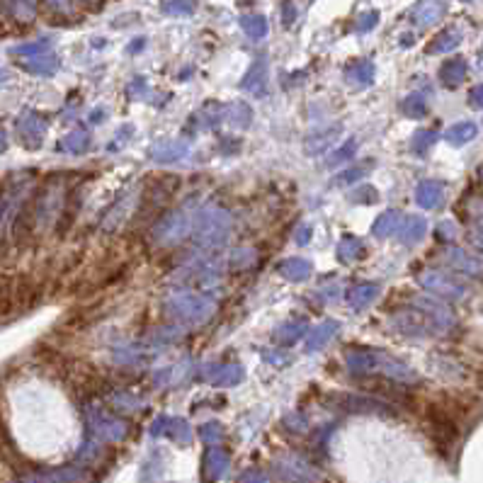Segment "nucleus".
Masks as SVG:
<instances>
[{
    "label": "nucleus",
    "instance_id": "obj_1",
    "mask_svg": "<svg viewBox=\"0 0 483 483\" xmlns=\"http://www.w3.org/2000/svg\"><path fill=\"white\" fill-rule=\"evenodd\" d=\"M345 364L354 377H384L391 379L396 384H411L415 382V372L411 367H406L401 359L391 357L387 352L369 350H350L345 354Z\"/></svg>",
    "mask_w": 483,
    "mask_h": 483
},
{
    "label": "nucleus",
    "instance_id": "obj_2",
    "mask_svg": "<svg viewBox=\"0 0 483 483\" xmlns=\"http://www.w3.org/2000/svg\"><path fill=\"white\" fill-rule=\"evenodd\" d=\"M216 314V299L197 292H182L165 302V316L180 326H199Z\"/></svg>",
    "mask_w": 483,
    "mask_h": 483
},
{
    "label": "nucleus",
    "instance_id": "obj_3",
    "mask_svg": "<svg viewBox=\"0 0 483 483\" xmlns=\"http://www.w3.org/2000/svg\"><path fill=\"white\" fill-rule=\"evenodd\" d=\"M231 236V216L219 206H204L194 219V243L201 250H221Z\"/></svg>",
    "mask_w": 483,
    "mask_h": 483
},
{
    "label": "nucleus",
    "instance_id": "obj_4",
    "mask_svg": "<svg viewBox=\"0 0 483 483\" xmlns=\"http://www.w3.org/2000/svg\"><path fill=\"white\" fill-rule=\"evenodd\" d=\"M272 479L274 483H326L319 469H314L309 462L294 454L279 457L272 464Z\"/></svg>",
    "mask_w": 483,
    "mask_h": 483
},
{
    "label": "nucleus",
    "instance_id": "obj_5",
    "mask_svg": "<svg viewBox=\"0 0 483 483\" xmlns=\"http://www.w3.org/2000/svg\"><path fill=\"white\" fill-rule=\"evenodd\" d=\"M189 226H192L189 214L182 209H173L163 214L156 221L154 231H151V241L158 243V246H173V243H180L189 234Z\"/></svg>",
    "mask_w": 483,
    "mask_h": 483
},
{
    "label": "nucleus",
    "instance_id": "obj_6",
    "mask_svg": "<svg viewBox=\"0 0 483 483\" xmlns=\"http://www.w3.org/2000/svg\"><path fill=\"white\" fill-rule=\"evenodd\" d=\"M88 425H90V432H93L97 439H105V442H121V439L129 435L126 420L117 418V415H109L107 411H102V408H90Z\"/></svg>",
    "mask_w": 483,
    "mask_h": 483
},
{
    "label": "nucleus",
    "instance_id": "obj_7",
    "mask_svg": "<svg viewBox=\"0 0 483 483\" xmlns=\"http://www.w3.org/2000/svg\"><path fill=\"white\" fill-rule=\"evenodd\" d=\"M17 134H20V141L27 146V149L36 151L46 136V119L41 117L39 112L24 109L20 117H17Z\"/></svg>",
    "mask_w": 483,
    "mask_h": 483
},
{
    "label": "nucleus",
    "instance_id": "obj_8",
    "mask_svg": "<svg viewBox=\"0 0 483 483\" xmlns=\"http://www.w3.org/2000/svg\"><path fill=\"white\" fill-rule=\"evenodd\" d=\"M201 377H204V382L214 384V387H236V384L243 382L246 369L238 362H214L201 369Z\"/></svg>",
    "mask_w": 483,
    "mask_h": 483
},
{
    "label": "nucleus",
    "instance_id": "obj_9",
    "mask_svg": "<svg viewBox=\"0 0 483 483\" xmlns=\"http://www.w3.org/2000/svg\"><path fill=\"white\" fill-rule=\"evenodd\" d=\"M151 435L154 437H168L177 444H187L192 439V427L185 418H168V415H161V418L154 420L151 425Z\"/></svg>",
    "mask_w": 483,
    "mask_h": 483
},
{
    "label": "nucleus",
    "instance_id": "obj_10",
    "mask_svg": "<svg viewBox=\"0 0 483 483\" xmlns=\"http://www.w3.org/2000/svg\"><path fill=\"white\" fill-rule=\"evenodd\" d=\"M229 469V454L226 449L216 447V444H209V449L204 452V459H201V479L206 483L219 481Z\"/></svg>",
    "mask_w": 483,
    "mask_h": 483
},
{
    "label": "nucleus",
    "instance_id": "obj_11",
    "mask_svg": "<svg viewBox=\"0 0 483 483\" xmlns=\"http://www.w3.org/2000/svg\"><path fill=\"white\" fill-rule=\"evenodd\" d=\"M189 154V146L182 139H168V141H158L154 149H151V161L168 165V163H177L182 161Z\"/></svg>",
    "mask_w": 483,
    "mask_h": 483
},
{
    "label": "nucleus",
    "instance_id": "obj_12",
    "mask_svg": "<svg viewBox=\"0 0 483 483\" xmlns=\"http://www.w3.org/2000/svg\"><path fill=\"white\" fill-rule=\"evenodd\" d=\"M379 294H382V284L377 282H357L345 292V302L352 309H367L369 304H374Z\"/></svg>",
    "mask_w": 483,
    "mask_h": 483
},
{
    "label": "nucleus",
    "instance_id": "obj_13",
    "mask_svg": "<svg viewBox=\"0 0 483 483\" xmlns=\"http://www.w3.org/2000/svg\"><path fill=\"white\" fill-rule=\"evenodd\" d=\"M194 374V364L189 359H182L173 367H165V369H158L154 374V384L156 387H173V384H182L187 379H192Z\"/></svg>",
    "mask_w": 483,
    "mask_h": 483
},
{
    "label": "nucleus",
    "instance_id": "obj_14",
    "mask_svg": "<svg viewBox=\"0 0 483 483\" xmlns=\"http://www.w3.org/2000/svg\"><path fill=\"white\" fill-rule=\"evenodd\" d=\"M134 206H136V192L124 194L119 201H114V206H109L107 216L102 219V229H107V231L119 229V226L124 224L126 219H129V214H131Z\"/></svg>",
    "mask_w": 483,
    "mask_h": 483
},
{
    "label": "nucleus",
    "instance_id": "obj_15",
    "mask_svg": "<svg viewBox=\"0 0 483 483\" xmlns=\"http://www.w3.org/2000/svg\"><path fill=\"white\" fill-rule=\"evenodd\" d=\"M335 399H338L335 406L347 413H387V406L374 399H362V396H350V394H342V396L338 394Z\"/></svg>",
    "mask_w": 483,
    "mask_h": 483
},
{
    "label": "nucleus",
    "instance_id": "obj_16",
    "mask_svg": "<svg viewBox=\"0 0 483 483\" xmlns=\"http://www.w3.org/2000/svg\"><path fill=\"white\" fill-rule=\"evenodd\" d=\"M265 85H267V61L258 59V61H253L250 69L246 71V76H243V81H241V88L253 95H262Z\"/></svg>",
    "mask_w": 483,
    "mask_h": 483
},
{
    "label": "nucleus",
    "instance_id": "obj_17",
    "mask_svg": "<svg viewBox=\"0 0 483 483\" xmlns=\"http://www.w3.org/2000/svg\"><path fill=\"white\" fill-rule=\"evenodd\" d=\"M338 330H340V323L338 321H323V323H319L311 333L307 335V352H316V350H321V347H326L330 340L338 335Z\"/></svg>",
    "mask_w": 483,
    "mask_h": 483
},
{
    "label": "nucleus",
    "instance_id": "obj_18",
    "mask_svg": "<svg viewBox=\"0 0 483 483\" xmlns=\"http://www.w3.org/2000/svg\"><path fill=\"white\" fill-rule=\"evenodd\" d=\"M389 323L403 335H423L427 330L423 316H415L411 311H399V314L391 316Z\"/></svg>",
    "mask_w": 483,
    "mask_h": 483
},
{
    "label": "nucleus",
    "instance_id": "obj_19",
    "mask_svg": "<svg viewBox=\"0 0 483 483\" xmlns=\"http://www.w3.org/2000/svg\"><path fill=\"white\" fill-rule=\"evenodd\" d=\"M345 78L352 85H357V88H367V85H372V81H374V64H372L369 59L352 61L345 69Z\"/></svg>",
    "mask_w": 483,
    "mask_h": 483
},
{
    "label": "nucleus",
    "instance_id": "obj_20",
    "mask_svg": "<svg viewBox=\"0 0 483 483\" xmlns=\"http://www.w3.org/2000/svg\"><path fill=\"white\" fill-rule=\"evenodd\" d=\"M182 279H185V282L211 284L219 279V267L214 265V262H192V265L182 270Z\"/></svg>",
    "mask_w": 483,
    "mask_h": 483
},
{
    "label": "nucleus",
    "instance_id": "obj_21",
    "mask_svg": "<svg viewBox=\"0 0 483 483\" xmlns=\"http://www.w3.org/2000/svg\"><path fill=\"white\" fill-rule=\"evenodd\" d=\"M90 144H93V139H90L88 129H73L56 144V149L61 154H85L90 149Z\"/></svg>",
    "mask_w": 483,
    "mask_h": 483
},
{
    "label": "nucleus",
    "instance_id": "obj_22",
    "mask_svg": "<svg viewBox=\"0 0 483 483\" xmlns=\"http://www.w3.org/2000/svg\"><path fill=\"white\" fill-rule=\"evenodd\" d=\"M311 272H314V265L307 258H287L279 265V274L289 282H304L311 277Z\"/></svg>",
    "mask_w": 483,
    "mask_h": 483
},
{
    "label": "nucleus",
    "instance_id": "obj_23",
    "mask_svg": "<svg viewBox=\"0 0 483 483\" xmlns=\"http://www.w3.org/2000/svg\"><path fill=\"white\" fill-rule=\"evenodd\" d=\"M304 333H307V321H289V323H282V326L274 328L272 340L277 342L279 347L294 345V342L304 338Z\"/></svg>",
    "mask_w": 483,
    "mask_h": 483
},
{
    "label": "nucleus",
    "instance_id": "obj_24",
    "mask_svg": "<svg viewBox=\"0 0 483 483\" xmlns=\"http://www.w3.org/2000/svg\"><path fill=\"white\" fill-rule=\"evenodd\" d=\"M24 69L34 73V76H51V73L59 71V56L51 51L36 54V56H29L24 61Z\"/></svg>",
    "mask_w": 483,
    "mask_h": 483
},
{
    "label": "nucleus",
    "instance_id": "obj_25",
    "mask_svg": "<svg viewBox=\"0 0 483 483\" xmlns=\"http://www.w3.org/2000/svg\"><path fill=\"white\" fill-rule=\"evenodd\" d=\"M224 121L234 129H246L253 121V109L246 102H231L229 107H224Z\"/></svg>",
    "mask_w": 483,
    "mask_h": 483
},
{
    "label": "nucleus",
    "instance_id": "obj_26",
    "mask_svg": "<svg viewBox=\"0 0 483 483\" xmlns=\"http://www.w3.org/2000/svg\"><path fill=\"white\" fill-rule=\"evenodd\" d=\"M364 255V243L357 236H342L338 243V258L342 262H354Z\"/></svg>",
    "mask_w": 483,
    "mask_h": 483
},
{
    "label": "nucleus",
    "instance_id": "obj_27",
    "mask_svg": "<svg viewBox=\"0 0 483 483\" xmlns=\"http://www.w3.org/2000/svg\"><path fill=\"white\" fill-rule=\"evenodd\" d=\"M241 29L250 36V39H262V36H267V20H265V15H258V12L243 15L241 17Z\"/></svg>",
    "mask_w": 483,
    "mask_h": 483
},
{
    "label": "nucleus",
    "instance_id": "obj_28",
    "mask_svg": "<svg viewBox=\"0 0 483 483\" xmlns=\"http://www.w3.org/2000/svg\"><path fill=\"white\" fill-rule=\"evenodd\" d=\"M335 141H338V126L328 129V134H314V136L307 139V154L311 156L323 154V151H328Z\"/></svg>",
    "mask_w": 483,
    "mask_h": 483
},
{
    "label": "nucleus",
    "instance_id": "obj_29",
    "mask_svg": "<svg viewBox=\"0 0 483 483\" xmlns=\"http://www.w3.org/2000/svg\"><path fill=\"white\" fill-rule=\"evenodd\" d=\"M401 226V216L399 211H384L382 216L374 221V229H372V234H374L377 238H387L391 236L394 231H399Z\"/></svg>",
    "mask_w": 483,
    "mask_h": 483
},
{
    "label": "nucleus",
    "instance_id": "obj_30",
    "mask_svg": "<svg viewBox=\"0 0 483 483\" xmlns=\"http://www.w3.org/2000/svg\"><path fill=\"white\" fill-rule=\"evenodd\" d=\"M423 234H425V221H423V219H418V216H408L406 224H403L401 229H399V236H401L403 243L420 241V238H423Z\"/></svg>",
    "mask_w": 483,
    "mask_h": 483
},
{
    "label": "nucleus",
    "instance_id": "obj_31",
    "mask_svg": "<svg viewBox=\"0 0 483 483\" xmlns=\"http://www.w3.org/2000/svg\"><path fill=\"white\" fill-rule=\"evenodd\" d=\"M354 154H357V139H347L345 144L338 146V149H335L333 154L328 156L326 165H330V168H335V165H340V163H347Z\"/></svg>",
    "mask_w": 483,
    "mask_h": 483
},
{
    "label": "nucleus",
    "instance_id": "obj_32",
    "mask_svg": "<svg viewBox=\"0 0 483 483\" xmlns=\"http://www.w3.org/2000/svg\"><path fill=\"white\" fill-rule=\"evenodd\" d=\"M194 10H197V0H165L163 3V12L173 17L192 15Z\"/></svg>",
    "mask_w": 483,
    "mask_h": 483
},
{
    "label": "nucleus",
    "instance_id": "obj_33",
    "mask_svg": "<svg viewBox=\"0 0 483 483\" xmlns=\"http://www.w3.org/2000/svg\"><path fill=\"white\" fill-rule=\"evenodd\" d=\"M347 199L354 201V204L364 206V204H374V201L379 199V194H377V189L372 185H354L350 189V194H347Z\"/></svg>",
    "mask_w": 483,
    "mask_h": 483
},
{
    "label": "nucleus",
    "instance_id": "obj_34",
    "mask_svg": "<svg viewBox=\"0 0 483 483\" xmlns=\"http://www.w3.org/2000/svg\"><path fill=\"white\" fill-rule=\"evenodd\" d=\"M420 282H423L427 289H432V292H439V294H452L454 297L457 294V287H452V282H447L444 277H439V274H423L420 277Z\"/></svg>",
    "mask_w": 483,
    "mask_h": 483
},
{
    "label": "nucleus",
    "instance_id": "obj_35",
    "mask_svg": "<svg viewBox=\"0 0 483 483\" xmlns=\"http://www.w3.org/2000/svg\"><path fill=\"white\" fill-rule=\"evenodd\" d=\"M199 437L204 439L206 444H219L224 439V425L216 423V420H209L199 427Z\"/></svg>",
    "mask_w": 483,
    "mask_h": 483
},
{
    "label": "nucleus",
    "instance_id": "obj_36",
    "mask_svg": "<svg viewBox=\"0 0 483 483\" xmlns=\"http://www.w3.org/2000/svg\"><path fill=\"white\" fill-rule=\"evenodd\" d=\"M369 173V168H364V165H354V168H347L345 173H340L338 177H335V185H354V182H359L362 177Z\"/></svg>",
    "mask_w": 483,
    "mask_h": 483
},
{
    "label": "nucleus",
    "instance_id": "obj_37",
    "mask_svg": "<svg viewBox=\"0 0 483 483\" xmlns=\"http://www.w3.org/2000/svg\"><path fill=\"white\" fill-rule=\"evenodd\" d=\"M437 199H439V187L435 182H423V185L418 187V201L423 206H432Z\"/></svg>",
    "mask_w": 483,
    "mask_h": 483
},
{
    "label": "nucleus",
    "instance_id": "obj_38",
    "mask_svg": "<svg viewBox=\"0 0 483 483\" xmlns=\"http://www.w3.org/2000/svg\"><path fill=\"white\" fill-rule=\"evenodd\" d=\"M44 51H49V41H32V44H20V46H15L12 49V54H17V56H36V54H44Z\"/></svg>",
    "mask_w": 483,
    "mask_h": 483
},
{
    "label": "nucleus",
    "instance_id": "obj_39",
    "mask_svg": "<svg viewBox=\"0 0 483 483\" xmlns=\"http://www.w3.org/2000/svg\"><path fill=\"white\" fill-rule=\"evenodd\" d=\"M112 406L119 408V411L134 413V411H139V408H141V401L134 399V396H129V394H114L112 396Z\"/></svg>",
    "mask_w": 483,
    "mask_h": 483
},
{
    "label": "nucleus",
    "instance_id": "obj_40",
    "mask_svg": "<svg viewBox=\"0 0 483 483\" xmlns=\"http://www.w3.org/2000/svg\"><path fill=\"white\" fill-rule=\"evenodd\" d=\"M258 260V253H255L253 248H241L234 253V258H231V265L236 267H250L253 262Z\"/></svg>",
    "mask_w": 483,
    "mask_h": 483
},
{
    "label": "nucleus",
    "instance_id": "obj_41",
    "mask_svg": "<svg viewBox=\"0 0 483 483\" xmlns=\"http://www.w3.org/2000/svg\"><path fill=\"white\" fill-rule=\"evenodd\" d=\"M12 12L22 20H32L34 17V0H10Z\"/></svg>",
    "mask_w": 483,
    "mask_h": 483
},
{
    "label": "nucleus",
    "instance_id": "obj_42",
    "mask_svg": "<svg viewBox=\"0 0 483 483\" xmlns=\"http://www.w3.org/2000/svg\"><path fill=\"white\" fill-rule=\"evenodd\" d=\"M403 109H406L411 117H418V114L425 112V105H423V100H420L418 95H411L408 100H403Z\"/></svg>",
    "mask_w": 483,
    "mask_h": 483
},
{
    "label": "nucleus",
    "instance_id": "obj_43",
    "mask_svg": "<svg viewBox=\"0 0 483 483\" xmlns=\"http://www.w3.org/2000/svg\"><path fill=\"white\" fill-rule=\"evenodd\" d=\"M238 483H267V476L265 472H260V469H248V472L241 474Z\"/></svg>",
    "mask_w": 483,
    "mask_h": 483
},
{
    "label": "nucleus",
    "instance_id": "obj_44",
    "mask_svg": "<svg viewBox=\"0 0 483 483\" xmlns=\"http://www.w3.org/2000/svg\"><path fill=\"white\" fill-rule=\"evenodd\" d=\"M262 357H265V362H270V364H289V354L284 350H265Z\"/></svg>",
    "mask_w": 483,
    "mask_h": 483
},
{
    "label": "nucleus",
    "instance_id": "obj_45",
    "mask_svg": "<svg viewBox=\"0 0 483 483\" xmlns=\"http://www.w3.org/2000/svg\"><path fill=\"white\" fill-rule=\"evenodd\" d=\"M437 15H439V8H437V5H423V8L418 10V22H420V24H430Z\"/></svg>",
    "mask_w": 483,
    "mask_h": 483
},
{
    "label": "nucleus",
    "instance_id": "obj_46",
    "mask_svg": "<svg viewBox=\"0 0 483 483\" xmlns=\"http://www.w3.org/2000/svg\"><path fill=\"white\" fill-rule=\"evenodd\" d=\"M284 425L289 427V430H294V432H302V430H307V418H302L299 413H289L284 418Z\"/></svg>",
    "mask_w": 483,
    "mask_h": 483
},
{
    "label": "nucleus",
    "instance_id": "obj_47",
    "mask_svg": "<svg viewBox=\"0 0 483 483\" xmlns=\"http://www.w3.org/2000/svg\"><path fill=\"white\" fill-rule=\"evenodd\" d=\"M377 22H379L377 12H364V15L359 17V22H357V29H359V32H369V29H374Z\"/></svg>",
    "mask_w": 483,
    "mask_h": 483
},
{
    "label": "nucleus",
    "instance_id": "obj_48",
    "mask_svg": "<svg viewBox=\"0 0 483 483\" xmlns=\"http://www.w3.org/2000/svg\"><path fill=\"white\" fill-rule=\"evenodd\" d=\"M297 20V5L292 3V0H284L282 3V22L289 27V24H294Z\"/></svg>",
    "mask_w": 483,
    "mask_h": 483
},
{
    "label": "nucleus",
    "instance_id": "obj_49",
    "mask_svg": "<svg viewBox=\"0 0 483 483\" xmlns=\"http://www.w3.org/2000/svg\"><path fill=\"white\" fill-rule=\"evenodd\" d=\"M472 134H474L472 124H467V126H454V129L449 131V139H452V141H464V139L472 136Z\"/></svg>",
    "mask_w": 483,
    "mask_h": 483
},
{
    "label": "nucleus",
    "instance_id": "obj_50",
    "mask_svg": "<svg viewBox=\"0 0 483 483\" xmlns=\"http://www.w3.org/2000/svg\"><path fill=\"white\" fill-rule=\"evenodd\" d=\"M294 238H297V243H299V246H307V243L311 241V226L304 224L302 229L297 231V236H294Z\"/></svg>",
    "mask_w": 483,
    "mask_h": 483
},
{
    "label": "nucleus",
    "instance_id": "obj_51",
    "mask_svg": "<svg viewBox=\"0 0 483 483\" xmlns=\"http://www.w3.org/2000/svg\"><path fill=\"white\" fill-rule=\"evenodd\" d=\"M46 3L59 12H71V0H46Z\"/></svg>",
    "mask_w": 483,
    "mask_h": 483
},
{
    "label": "nucleus",
    "instance_id": "obj_52",
    "mask_svg": "<svg viewBox=\"0 0 483 483\" xmlns=\"http://www.w3.org/2000/svg\"><path fill=\"white\" fill-rule=\"evenodd\" d=\"M454 41H457V36H442V39L435 41L432 51H435V49H449V46H454Z\"/></svg>",
    "mask_w": 483,
    "mask_h": 483
},
{
    "label": "nucleus",
    "instance_id": "obj_53",
    "mask_svg": "<svg viewBox=\"0 0 483 483\" xmlns=\"http://www.w3.org/2000/svg\"><path fill=\"white\" fill-rule=\"evenodd\" d=\"M432 139H435V136H432V134H425V131H423V134H415L413 144H415V146H427V144L432 141Z\"/></svg>",
    "mask_w": 483,
    "mask_h": 483
},
{
    "label": "nucleus",
    "instance_id": "obj_54",
    "mask_svg": "<svg viewBox=\"0 0 483 483\" xmlns=\"http://www.w3.org/2000/svg\"><path fill=\"white\" fill-rule=\"evenodd\" d=\"M105 119V107H97L93 114H90V124H97V121Z\"/></svg>",
    "mask_w": 483,
    "mask_h": 483
},
{
    "label": "nucleus",
    "instance_id": "obj_55",
    "mask_svg": "<svg viewBox=\"0 0 483 483\" xmlns=\"http://www.w3.org/2000/svg\"><path fill=\"white\" fill-rule=\"evenodd\" d=\"M5 149H8V134L0 129V154H3Z\"/></svg>",
    "mask_w": 483,
    "mask_h": 483
},
{
    "label": "nucleus",
    "instance_id": "obj_56",
    "mask_svg": "<svg viewBox=\"0 0 483 483\" xmlns=\"http://www.w3.org/2000/svg\"><path fill=\"white\" fill-rule=\"evenodd\" d=\"M85 3H95V0H85Z\"/></svg>",
    "mask_w": 483,
    "mask_h": 483
}]
</instances>
